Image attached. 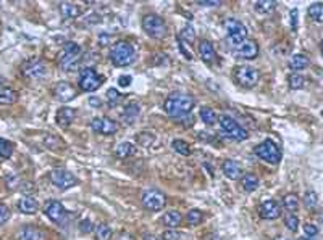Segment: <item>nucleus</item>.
Returning <instances> with one entry per match:
<instances>
[{
	"instance_id": "obj_27",
	"label": "nucleus",
	"mask_w": 323,
	"mask_h": 240,
	"mask_svg": "<svg viewBox=\"0 0 323 240\" xmlns=\"http://www.w3.org/2000/svg\"><path fill=\"white\" fill-rule=\"evenodd\" d=\"M16 102V92L11 87H0V105H11Z\"/></svg>"
},
{
	"instance_id": "obj_42",
	"label": "nucleus",
	"mask_w": 323,
	"mask_h": 240,
	"mask_svg": "<svg viewBox=\"0 0 323 240\" xmlns=\"http://www.w3.org/2000/svg\"><path fill=\"white\" fill-rule=\"evenodd\" d=\"M155 140V137L152 134H149V132H142L137 135V142L141 143L142 147H149V145H152V142Z\"/></svg>"
},
{
	"instance_id": "obj_53",
	"label": "nucleus",
	"mask_w": 323,
	"mask_h": 240,
	"mask_svg": "<svg viewBox=\"0 0 323 240\" xmlns=\"http://www.w3.org/2000/svg\"><path fill=\"white\" fill-rule=\"evenodd\" d=\"M142 240H159V237H155L152 234H146V236L142 237Z\"/></svg>"
},
{
	"instance_id": "obj_52",
	"label": "nucleus",
	"mask_w": 323,
	"mask_h": 240,
	"mask_svg": "<svg viewBox=\"0 0 323 240\" xmlns=\"http://www.w3.org/2000/svg\"><path fill=\"white\" fill-rule=\"evenodd\" d=\"M89 105H91L92 108H99L102 104H100V99L99 97H91L89 99Z\"/></svg>"
},
{
	"instance_id": "obj_13",
	"label": "nucleus",
	"mask_w": 323,
	"mask_h": 240,
	"mask_svg": "<svg viewBox=\"0 0 323 240\" xmlns=\"http://www.w3.org/2000/svg\"><path fill=\"white\" fill-rule=\"evenodd\" d=\"M120 124L110 118H94L91 121V129L94 132H99L102 135H112L118 131Z\"/></svg>"
},
{
	"instance_id": "obj_45",
	"label": "nucleus",
	"mask_w": 323,
	"mask_h": 240,
	"mask_svg": "<svg viewBox=\"0 0 323 240\" xmlns=\"http://www.w3.org/2000/svg\"><path fill=\"white\" fill-rule=\"evenodd\" d=\"M10 219V210L5 205L0 203V226H3Z\"/></svg>"
},
{
	"instance_id": "obj_56",
	"label": "nucleus",
	"mask_w": 323,
	"mask_h": 240,
	"mask_svg": "<svg viewBox=\"0 0 323 240\" xmlns=\"http://www.w3.org/2000/svg\"><path fill=\"white\" fill-rule=\"evenodd\" d=\"M301 240H306V239H301Z\"/></svg>"
},
{
	"instance_id": "obj_40",
	"label": "nucleus",
	"mask_w": 323,
	"mask_h": 240,
	"mask_svg": "<svg viewBox=\"0 0 323 240\" xmlns=\"http://www.w3.org/2000/svg\"><path fill=\"white\" fill-rule=\"evenodd\" d=\"M304 84H306V79L301 74H291L290 76V87L294 89V91H299L301 87H304Z\"/></svg>"
},
{
	"instance_id": "obj_18",
	"label": "nucleus",
	"mask_w": 323,
	"mask_h": 240,
	"mask_svg": "<svg viewBox=\"0 0 323 240\" xmlns=\"http://www.w3.org/2000/svg\"><path fill=\"white\" fill-rule=\"evenodd\" d=\"M199 57H201L204 63H207V65L214 63L217 53H215V47L212 45V42H209V40H202V42L199 44Z\"/></svg>"
},
{
	"instance_id": "obj_26",
	"label": "nucleus",
	"mask_w": 323,
	"mask_h": 240,
	"mask_svg": "<svg viewBox=\"0 0 323 240\" xmlns=\"http://www.w3.org/2000/svg\"><path fill=\"white\" fill-rule=\"evenodd\" d=\"M18 240H42V234L37 228L34 226H23L19 229V234H18Z\"/></svg>"
},
{
	"instance_id": "obj_2",
	"label": "nucleus",
	"mask_w": 323,
	"mask_h": 240,
	"mask_svg": "<svg viewBox=\"0 0 323 240\" xmlns=\"http://www.w3.org/2000/svg\"><path fill=\"white\" fill-rule=\"evenodd\" d=\"M110 60L115 66H129L134 63L136 52L134 47L126 42V40H118L113 47L110 49Z\"/></svg>"
},
{
	"instance_id": "obj_12",
	"label": "nucleus",
	"mask_w": 323,
	"mask_h": 240,
	"mask_svg": "<svg viewBox=\"0 0 323 240\" xmlns=\"http://www.w3.org/2000/svg\"><path fill=\"white\" fill-rule=\"evenodd\" d=\"M50 182L53 184L55 187H58L61 190H66V189L74 187L79 181H78L76 176L70 173V171L57 168V169H53L50 173Z\"/></svg>"
},
{
	"instance_id": "obj_6",
	"label": "nucleus",
	"mask_w": 323,
	"mask_h": 240,
	"mask_svg": "<svg viewBox=\"0 0 323 240\" xmlns=\"http://www.w3.org/2000/svg\"><path fill=\"white\" fill-rule=\"evenodd\" d=\"M142 27L150 37L163 39L167 36V23L159 15H146L142 18Z\"/></svg>"
},
{
	"instance_id": "obj_15",
	"label": "nucleus",
	"mask_w": 323,
	"mask_h": 240,
	"mask_svg": "<svg viewBox=\"0 0 323 240\" xmlns=\"http://www.w3.org/2000/svg\"><path fill=\"white\" fill-rule=\"evenodd\" d=\"M259 215L262 219L273 221V219L280 218V215H281V205L275 200H267L259 207Z\"/></svg>"
},
{
	"instance_id": "obj_51",
	"label": "nucleus",
	"mask_w": 323,
	"mask_h": 240,
	"mask_svg": "<svg viewBox=\"0 0 323 240\" xmlns=\"http://www.w3.org/2000/svg\"><path fill=\"white\" fill-rule=\"evenodd\" d=\"M110 39H112V37H110V34H100V36H99V44L100 45H107L110 42Z\"/></svg>"
},
{
	"instance_id": "obj_49",
	"label": "nucleus",
	"mask_w": 323,
	"mask_h": 240,
	"mask_svg": "<svg viewBox=\"0 0 323 240\" xmlns=\"http://www.w3.org/2000/svg\"><path fill=\"white\" fill-rule=\"evenodd\" d=\"M298 16H299L298 10H296V8H293V10H291L290 18H291V26H293V29H294V31L298 29Z\"/></svg>"
},
{
	"instance_id": "obj_30",
	"label": "nucleus",
	"mask_w": 323,
	"mask_h": 240,
	"mask_svg": "<svg viewBox=\"0 0 323 240\" xmlns=\"http://www.w3.org/2000/svg\"><path fill=\"white\" fill-rule=\"evenodd\" d=\"M201 120L205 122L207 126H214L215 122L218 121V116H217V113L214 112L212 108H209V107H202L201 108Z\"/></svg>"
},
{
	"instance_id": "obj_1",
	"label": "nucleus",
	"mask_w": 323,
	"mask_h": 240,
	"mask_svg": "<svg viewBox=\"0 0 323 240\" xmlns=\"http://www.w3.org/2000/svg\"><path fill=\"white\" fill-rule=\"evenodd\" d=\"M196 105V100L189 94L183 92H173L170 94L167 100H165L163 108L170 118L173 120H183L192 112V108Z\"/></svg>"
},
{
	"instance_id": "obj_23",
	"label": "nucleus",
	"mask_w": 323,
	"mask_h": 240,
	"mask_svg": "<svg viewBox=\"0 0 323 240\" xmlns=\"http://www.w3.org/2000/svg\"><path fill=\"white\" fill-rule=\"evenodd\" d=\"M139 105L136 104V102H131V104H128L125 108H123V121L126 122V124H134L137 121V116H139Z\"/></svg>"
},
{
	"instance_id": "obj_48",
	"label": "nucleus",
	"mask_w": 323,
	"mask_h": 240,
	"mask_svg": "<svg viewBox=\"0 0 323 240\" xmlns=\"http://www.w3.org/2000/svg\"><path fill=\"white\" fill-rule=\"evenodd\" d=\"M197 5H201V6H220L222 2H220V0H199Z\"/></svg>"
},
{
	"instance_id": "obj_54",
	"label": "nucleus",
	"mask_w": 323,
	"mask_h": 240,
	"mask_svg": "<svg viewBox=\"0 0 323 240\" xmlns=\"http://www.w3.org/2000/svg\"><path fill=\"white\" fill-rule=\"evenodd\" d=\"M116 240H133V239L129 237V236H120V237L116 239Z\"/></svg>"
},
{
	"instance_id": "obj_31",
	"label": "nucleus",
	"mask_w": 323,
	"mask_h": 240,
	"mask_svg": "<svg viewBox=\"0 0 323 240\" xmlns=\"http://www.w3.org/2000/svg\"><path fill=\"white\" fill-rule=\"evenodd\" d=\"M283 207L290 211V213H296L299 210V198L296 194H288L283 198Z\"/></svg>"
},
{
	"instance_id": "obj_16",
	"label": "nucleus",
	"mask_w": 323,
	"mask_h": 240,
	"mask_svg": "<svg viewBox=\"0 0 323 240\" xmlns=\"http://www.w3.org/2000/svg\"><path fill=\"white\" fill-rule=\"evenodd\" d=\"M236 55L241 57L244 60H254L259 55V44L256 40H244L241 45H238L236 49Z\"/></svg>"
},
{
	"instance_id": "obj_38",
	"label": "nucleus",
	"mask_w": 323,
	"mask_h": 240,
	"mask_svg": "<svg viewBox=\"0 0 323 240\" xmlns=\"http://www.w3.org/2000/svg\"><path fill=\"white\" fill-rule=\"evenodd\" d=\"M186 219H188L189 226H199L204 221V213H202V211H199V210H191L188 213V216H186Z\"/></svg>"
},
{
	"instance_id": "obj_7",
	"label": "nucleus",
	"mask_w": 323,
	"mask_h": 240,
	"mask_svg": "<svg viewBox=\"0 0 323 240\" xmlns=\"http://www.w3.org/2000/svg\"><path fill=\"white\" fill-rule=\"evenodd\" d=\"M236 82L244 89H252L257 86V82L260 79V73L252 66H238L233 71Z\"/></svg>"
},
{
	"instance_id": "obj_3",
	"label": "nucleus",
	"mask_w": 323,
	"mask_h": 240,
	"mask_svg": "<svg viewBox=\"0 0 323 240\" xmlns=\"http://www.w3.org/2000/svg\"><path fill=\"white\" fill-rule=\"evenodd\" d=\"M81 57H82L81 47L76 42H66L63 47V55L60 57L58 65H60L61 70L66 71V73L74 71L79 65Z\"/></svg>"
},
{
	"instance_id": "obj_57",
	"label": "nucleus",
	"mask_w": 323,
	"mask_h": 240,
	"mask_svg": "<svg viewBox=\"0 0 323 240\" xmlns=\"http://www.w3.org/2000/svg\"><path fill=\"white\" fill-rule=\"evenodd\" d=\"M322 116H323V112H322Z\"/></svg>"
},
{
	"instance_id": "obj_29",
	"label": "nucleus",
	"mask_w": 323,
	"mask_h": 240,
	"mask_svg": "<svg viewBox=\"0 0 323 240\" xmlns=\"http://www.w3.org/2000/svg\"><path fill=\"white\" fill-rule=\"evenodd\" d=\"M241 184H243V189L246 192H254V190H257V187H259V177L256 174H252V173L244 174Z\"/></svg>"
},
{
	"instance_id": "obj_24",
	"label": "nucleus",
	"mask_w": 323,
	"mask_h": 240,
	"mask_svg": "<svg viewBox=\"0 0 323 240\" xmlns=\"http://www.w3.org/2000/svg\"><path fill=\"white\" fill-rule=\"evenodd\" d=\"M288 65H290L293 71H302L311 66V60H309V57H306V55L298 53V55H293L290 61H288Z\"/></svg>"
},
{
	"instance_id": "obj_33",
	"label": "nucleus",
	"mask_w": 323,
	"mask_h": 240,
	"mask_svg": "<svg viewBox=\"0 0 323 240\" xmlns=\"http://www.w3.org/2000/svg\"><path fill=\"white\" fill-rule=\"evenodd\" d=\"M307 13L314 21L323 23V3H312L311 6H309Z\"/></svg>"
},
{
	"instance_id": "obj_34",
	"label": "nucleus",
	"mask_w": 323,
	"mask_h": 240,
	"mask_svg": "<svg viewBox=\"0 0 323 240\" xmlns=\"http://www.w3.org/2000/svg\"><path fill=\"white\" fill-rule=\"evenodd\" d=\"M171 147L175 148V152H178L183 156H189L191 155V147L188 145V142H184L181 139H175L171 142Z\"/></svg>"
},
{
	"instance_id": "obj_39",
	"label": "nucleus",
	"mask_w": 323,
	"mask_h": 240,
	"mask_svg": "<svg viewBox=\"0 0 323 240\" xmlns=\"http://www.w3.org/2000/svg\"><path fill=\"white\" fill-rule=\"evenodd\" d=\"M285 226H286V228L290 229L291 232H296L298 228H299V219H298V216L294 215V213H288V215L285 216Z\"/></svg>"
},
{
	"instance_id": "obj_11",
	"label": "nucleus",
	"mask_w": 323,
	"mask_h": 240,
	"mask_svg": "<svg viewBox=\"0 0 323 240\" xmlns=\"http://www.w3.org/2000/svg\"><path fill=\"white\" fill-rule=\"evenodd\" d=\"M104 84V78L92 68H84L79 74V89L84 92H92Z\"/></svg>"
},
{
	"instance_id": "obj_20",
	"label": "nucleus",
	"mask_w": 323,
	"mask_h": 240,
	"mask_svg": "<svg viewBox=\"0 0 323 240\" xmlns=\"http://www.w3.org/2000/svg\"><path fill=\"white\" fill-rule=\"evenodd\" d=\"M18 210L24 215H34V213H37L39 203L36 198H32V197H23L21 200L18 202Z\"/></svg>"
},
{
	"instance_id": "obj_25",
	"label": "nucleus",
	"mask_w": 323,
	"mask_h": 240,
	"mask_svg": "<svg viewBox=\"0 0 323 240\" xmlns=\"http://www.w3.org/2000/svg\"><path fill=\"white\" fill-rule=\"evenodd\" d=\"M181 221H183V216H181V213L180 211H167L163 216H162V224L163 226H167V228H170V229H175V228H178V226L181 224Z\"/></svg>"
},
{
	"instance_id": "obj_36",
	"label": "nucleus",
	"mask_w": 323,
	"mask_h": 240,
	"mask_svg": "<svg viewBox=\"0 0 323 240\" xmlns=\"http://www.w3.org/2000/svg\"><path fill=\"white\" fill-rule=\"evenodd\" d=\"M13 155V143L6 139H0V158L6 160Z\"/></svg>"
},
{
	"instance_id": "obj_50",
	"label": "nucleus",
	"mask_w": 323,
	"mask_h": 240,
	"mask_svg": "<svg viewBox=\"0 0 323 240\" xmlns=\"http://www.w3.org/2000/svg\"><path fill=\"white\" fill-rule=\"evenodd\" d=\"M118 84H120L121 87H128L129 84H131V76H128V74H125V76H120Z\"/></svg>"
},
{
	"instance_id": "obj_35",
	"label": "nucleus",
	"mask_w": 323,
	"mask_h": 240,
	"mask_svg": "<svg viewBox=\"0 0 323 240\" xmlns=\"http://www.w3.org/2000/svg\"><path fill=\"white\" fill-rule=\"evenodd\" d=\"M95 237H97V240H110V237H112V228L104 223L99 224L95 228Z\"/></svg>"
},
{
	"instance_id": "obj_5",
	"label": "nucleus",
	"mask_w": 323,
	"mask_h": 240,
	"mask_svg": "<svg viewBox=\"0 0 323 240\" xmlns=\"http://www.w3.org/2000/svg\"><path fill=\"white\" fill-rule=\"evenodd\" d=\"M254 153H256L260 160H264L270 164H278L281 161V150L273 140L260 142L259 145H256V148H254Z\"/></svg>"
},
{
	"instance_id": "obj_44",
	"label": "nucleus",
	"mask_w": 323,
	"mask_h": 240,
	"mask_svg": "<svg viewBox=\"0 0 323 240\" xmlns=\"http://www.w3.org/2000/svg\"><path fill=\"white\" fill-rule=\"evenodd\" d=\"M121 95L118 94V91L116 89H110V91L107 92V99H108V105H116V102L120 100Z\"/></svg>"
},
{
	"instance_id": "obj_19",
	"label": "nucleus",
	"mask_w": 323,
	"mask_h": 240,
	"mask_svg": "<svg viewBox=\"0 0 323 240\" xmlns=\"http://www.w3.org/2000/svg\"><path fill=\"white\" fill-rule=\"evenodd\" d=\"M223 173L228 179L236 181L243 176V168H241V164L236 163L235 160H226L223 163Z\"/></svg>"
},
{
	"instance_id": "obj_21",
	"label": "nucleus",
	"mask_w": 323,
	"mask_h": 240,
	"mask_svg": "<svg viewBox=\"0 0 323 240\" xmlns=\"http://www.w3.org/2000/svg\"><path fill=\"white\" fill-rule=\"evenodd\" d=\"M58 10H60V15L65 19H73V18H78L81 15L79 6L74 5V3H70V2H61L58 5Z\"/></svg>"
},
{
	"instance_id": "obj_47",
	"label": "nucleus",
	"mask_w": 323,
	"mask_h": 240,
	"mask_svg": "<svg viewBox=\"0 0 323 240\" xmlns=\"http://www.w3.org/2000/svg\"><path fill=\"white\" fill-rule=\"evenodd\" d=\"M304 232H306V236L307 237H315L317 236V228L315 226H312V224H304Z\"/></svg>"
},
{
	"instance_id": "obj_32",
	"label": "nucleus",
	"mask_w": 323,
	"mask_h": 240,
	"mask_svg": "<svg viewBox=\"0 0 323 240\" xmlns=\"http://www.w3.org/2000/svg\"><path fill=\"white\" fill-rule=\"evenodd\" d=\"M133 153H134V145L131 142H123L115 148V155L118 156V158H128V156Z\"/></svg>"
},
{
	"instance_id": "obj_43",
	"label": "nucleus",
	"mask_w": 323,
	"mask_h": 240,
	"mask_svg": "<svg viewBox=\"0 0 323 240\" xmlns=\"http://www.w3.org/2000/svg\"><path fill=\"white\" fill-rule=\"evenodd\" d=\"M162 239L163 240H181V232H178L175 229H168V231L163 232Z\"/></svg>"
},
{
	"instance_id": "obj_4",
	"label": "nucleus",
	"mask_w": 323,
	"mask_h": 240,
	"mask_svg": "<svg viewBox=\"0 0 323 240\" xmlns=\"http://www.w3.org/2000/svg\"><path fill=\"white\" fill-rule=\"evenodd\" d=\"M218 121H220V131H222V134L226 137V139H231V140H236V142H244L247 137H249L246 129L243 126H239L235 120L230 118V116H226V115L220 116Z\"/></svg>"
},
{
	"instance_id": "obj_9",
	"label": "nucleus",
	"mask_w": 323,
	"mask_h": 240,
	"mask_svg": "<svg viewBox=\"0 0 323 240\" xmlns=\"http://www.w3.org/2000/svg\"><path fill=\"white\" fill-rule=\"evenodd\" d=\"M141 200H142L144 208L149 211H160L165 205H167V197H165L163 192L157 190V189L144 190Z\"/></svg>"
},
{
	"instance_id": "obj_22",
	"label": "nucleus",
	"mask_w": 323,
	"mask_h": 240,
	"mask_svg": "<svg viewBox=\"0 0 323 240\" xmlns=\"http://www.w3.org/2000/svg\"><path fill=\"white\" fill-rule=\"evenodd\" d=\"M74 115H76V112L73 108H68V107L60 108L57 112V122L61 127H68L74 121Z\"/></svg>"
},
{
	"instance_id": "obj_14",
	"label": "nucleus",
	"mask_w": 323,
	"mask_h": 240,
	"mask_svg": "<svg viewBox=\"0 0 323 240\" xmlns=\"http://www.w3.org/2000/svg\"><path fill=\"white\" fill-rule=\"evenodd\" d=\"M44 211H45L47 218H49L50 221H53V223H63L66 219V210L58 200H49V202H47L45 207H44Z\"/></svg>"
},
{
	"instance_id": "obj_28",
	"label": "nucleus",
	"mask_w": 323,
	"mask_h": 240,
	"mask_svg": "<svg viewBox=\"0 0 323 240\" xmlns=\"http://www.w3.org/2000/svg\"><path fill=\"white\" fill-rule=\"evenodd\" d=\"M275 8H277V2H273V0H259L256 3V11L260 15H270L275 11Z\"/></svg>"
},
{
	"instance_id": "obj_55",
	"label": "nucleus",
	"mask_w": 323,
	"mask_h": 240,
	"mask_svg": "<svg viewBox=\"0 0 323 240\" xmlns=\"http://www.w3.org/2000/svg\"><path fill=\"white\" fill-rule=\"evenodd\" d=\"M322 55H323V40H322Z\"/></svg>"
},
{
	"instance_id": "obj_46",
	"label": "nucleus",
	"mask_w": 323,
	"mask_h": 240,
	"mask_svg": "<svg viewBox=\"0 0 323 240\" xmlns=\"http://www.w3.org/2000/svg\"><path fill=\"white\" fill-rule=\"evenodd\" d=\"M92 223L89 221V219H84V221H81L79 223V231L82 232V234H87V232H91L92 231Z\"/></svg>"
},
{
	"instance_id": "obj_37",
	"label": "nucleus",
	"mask_w": 323,
	"mask_h": 240,
	"mask_svg": "<svg viewBox=\"0 0 323 240\" xmlns=\"http://www.w3.org/2000/svg\"><path fill=\"white\" fill-rule=\"evenodd\" d=\"M196 39V32L192 29V26H186L184 29L180 32V42L183 44H192Z\"/></svg>"
},
{
	"instance_id": "obj_8",
	"label": "nucleus",
	"mask_w": 323,
	"mask_h": 240,
	"mask_svg": "<svg viewBox=\"0 0 323 240\" xmlns=\"http://www.w3.org/2000/svg\"><path fill=\"white\" fill-rule=\"evenodd\" d=\"M21 73L27 79H42L47 74V63L42 58H29L23 61Z\"/></svg>"
},
{
	"instance_id": "obj_41",
	"label": "nucleus",
	"mask_w": 323,
	"mask_h": 240,
	"mask_svg": "<svg viewBox=\"0 0 323 240\" xmlns=\"http://www.w3.org/2000/svg\"><path fill=\"white\" fill-rule=\"evenodd\" d=\"M317 202H319V198H317V194H315V192L311 190L304 195V203L309 210H314L315 207H317Z\"/></svg>"
},
{
	"instance_id": "obj_17",
	"label": "nucleus",
	"mask_w": 323,
	"mask_h": 240,
	"mask_svg": "<svg viewBox=\"0 0 323 240\" xmlns=\"http://www.w3.org/2000/svg\"><path fill=\"white\" fill-rule=\"evenodd\" d=\"M53 95L60 102H70L71 99L76 97V91H74V87L71 84H68V82H58L53 89Z\"/></svg>"
},
{
	"instance_id": "obj_10",
	"label": "nucleus",
	"mask_w": 323,
	"mask_h": 240,
	"mask_svg": "<svg viewBox=\"0 0 323 240\" xmlns=\"http://www.w3.org/2000/svg\"><path fill=\"white\" fill-rule=\"evenodd\" d=\"M225 29L228 34L230 40L235 45H241L244 40H247V29L246 26L236 18H228L225 21Z\"/></svg>"
}]
</instances>
